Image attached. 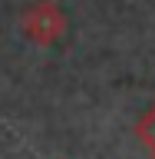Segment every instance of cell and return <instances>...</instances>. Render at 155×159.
<instances>
[{"label": "cell", "mask_w": 155, "mask_h": 159, "mask_svg": "<svg viewBox=\"0 0 155 159\" xmlns=\"http://www.w3.org/2000/svg\"><path fill=\"white\" fill-rule=\"evenodd\" d=\"M23 33L37 43H53L63 33V13L53 3H33L23 13Z\"/></svg>", "instance_id": "6da1fadb"}]
</instances>
